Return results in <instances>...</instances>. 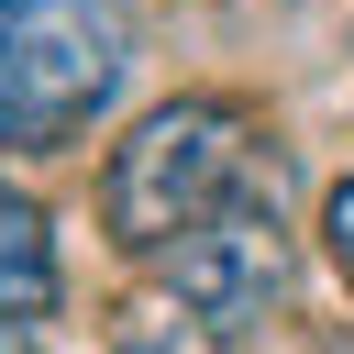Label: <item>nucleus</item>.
<instances>
[{
	"mask_svg": "<svg viewBox=\"0 0 354 354\" xmlns=\"http://www.w3.org/2000/svg\"><path fill=\"white\" fill-rule=\"evenodd\" d=\"M277 155H266V122L243 111V100H166V111H144L122 144H111V166H100V232L122 243V254H177L210 210H232L254 177H266Z\"/></svg>",
	"mask_w": 354,
	"mask_h": 354,
	"instance_id": "obj_1",
	"label": "nucleus"
},
{
	"mask_svg": "<svg viewBox=\"0 0 354 354\" xmlns=\"http://www.w3.org/2000/svg\"><path fill=\"white\" fill-rule=\"evenodd\" d=\"M133 77L122 0H0V144L66 155Z\"/></svg>",
	"mask_w": 354,
	"mask_h": 354,
	"instance_id": "obj_2",
	"label": "nucleus"
},
{
	"mask_svg": "<svg viewBox=\"0 0 354 354\" xmlns=\"http://www.w3.org/2000/svg\"><path fill=\"white\" fill-rule=\"evenodd\" d=\"M155 266H166L177 310H188L210 343H243L254 321H277L288 288H299V232H288V210H277V166H266L232 210H210L177 254H155Z\"/></svg>",
	"mask_w": 354,
	"mask_h": 354,
	"instance_id": "obj_3",
	"label": "nucleus"
},
{
	"mask_svg": "<svg viewBox=\"0 0 354 354\" xmlns=\"http://www.w3.org/2000/svg\"><path fill=\"white\" fill-rule=\"evenodd\" d=\"M33 310H55V232L0 177V321H33Z\"/></svg>",
	"mask_w": 354,
	"mask_h": 354,
	"instance_id": "obj_4",
	"label": "nucleus"
},
{
	"mask_svg": "<svg viewBox=\"0 0 354 354\" xmlns=\"http://www.w3.org/2000/svg\"><path fill=\"white\" fill-rule=\"evenodd\" d=\"M321 243H332V266H343V288H354V177L332 188V210H321Z\"/></svg>",
	"mask_w": 354,
	"mask_h": 354,
	"instance_id": "obj_5",
	"label": "nucleus"
},
{
	"mask_svg": "<svg viewBox=\"0 0 354 354\" xmlns=\"http://www.w3.org/2000/svg\"><path fill=\"white\" fill-rule=\"evenodd\" d=\"M0 354H33V343H22V332H11V321H0Z\"/></svg>",
	"mask_w": 354,
	"mask_h": 354,
	"instance_id": "obj_6",
	"label": "nucleus"
},
{
	"mask_svg": "<svg viewBox=\"0 0 354 354\" xmlns=\"http://www.w3.org/2000/svg\"><path fill=\"white\" fill-rule=\"evenodd\" d=\"M133 354H177V343H133Z\"/></svg>",
	"mask_w": 354,
	"mask_h": 354,
	"instance_id": "obj_7",
	"label": "nucleus"
}]
</instances>
